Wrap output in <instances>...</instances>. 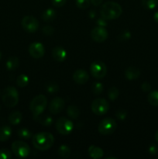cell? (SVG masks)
<instances>
[{"label": "cell", "mask_w": 158, "mask_h": 159, "mask_svg": "<svg viewBox=\"0 0 158 159\" xmlns=\"http://www.w3.org/2000/svg\"><path fill=\"white\" fill-rule=\"evenodd\" d=\"M2 102L7 107H15L19 102V93L16 89L13 86H9L3 91Z\"/></svg>", "instance_id": "obj_4"}, {"label": "cell", "mask_w": 158, "mask_h": 159, "mask_svg": "<svg viewBox=\"0 0 158 159\" xmlns=\"http://www.w3.org/2000/svg\"><path fill=\"white\" fill-rule=\"evenodd\" d=\"M91 89H92L93 93H94L95 95H99L102 93L104 87L101 82H94L92 85Z\"/></svg>", "instance_id": "obj_31"}, {"label": "cell", "mask_w": 158, "mask_h": 159, "mask_svg": "<svg viewBox=\"0 0 158 159\" xmlns=\"http://www.w3.org/2000/svg\"><path fill=\"white\" fill-rule=\"evenodd\" d=\"M91 1V3L94 6H98L100 4H102L103 0H90Z\"/></svg>", "instance_id": "obj_41"}, {"label": "cell", "mask_w": 158, "mask_h": 159, "mask_svg": "<svg viewBox=\"0 0 158 159\" xmlns=\"http://www.w3.org/2000/svg\"><path fill=\"white\" fill-rule=\"evenodd\" d=\"M127 112L125 110H122V109H119V110H118L116 112V116L119 120H125Z\"/></svg>", "instance_id": "obj_34"}, {"label": "cell", "mask_w": 158, "mask_h": 159, "mask_svg": "<svg viewBox=\"0 0 158 159\" xmlns=\"http://www.w3.org/2000/svg\"><path fill=\"white\" fill-rule=\"evenodd\" d=\"M29 77L26 75L22 74L19 75L16 79V84L19 87H23L26 86L29 83Z\"/></svg>", "instance_id": "obj_25"}, {"label": "cell", "mask_w": 158, "mask_h": 159, "mask_svg": "<svg viewBox=\"0 0 158 159\" xmlns=\"http://www.w3.org/2000/svg\"><path fill=\"white\" fill-rule=\"evenodd\" d=\"M147 100L150 105L158 107V90L150 92L147 96Z\"/></svg>", "instance_id": "obj_24"}, {"label": "cell", "mask_w": 158, "mask_h": 159, "mask_svg": "<svg viewBox=\"0 0 158 159\" xmlns=\"http://www.w3.org/2000/svg\"><path fill=\"white\" fill-rule=\"evenodd\" d=\"M91 4L90 0H76V6L81 9H88Z\"/></svg>", "instance_id": "obj_30"}, {"label": "cell", "mask_w": 158, "mask_h": 159, "mask_svg": "<svg viewBox=\"0 0 158 159\" xmlns=\"http://www.w3.org/2000/svg\"><path fill=\"white\" fill-rule=\"evenodd\" d=\"M42 20L44 22L49 23L53 21L56 17V12L53 9H47L42 14Z\"/></svg>", "instance_id": "obj_20"}, {"label": "cell", "mask_w": 158, "mask_h": 159, "mask_svg": "<svg viewBox=\"0 0 158 159\" xmlns=\"http://www.w3.org/2000/svg\"><path fill=\"white\" fill-rule=\"evenodd\" d=\"M57 153L62 158H68L71 155V149L66 144H62L59 147Z\"/></svg>", "instance_id": "obj_23"}, {"label": "cell", "mask_w": 158, "mask_h": 159, "mask_svg": "<svg viewBox=\"0 0 158 159\" xmlns=\"http://www.w3.org/2000/svg\"><path fill=\"white\" fill-rule=\"evenodd\" d=\"M8 120H9V122L11 124H12V125H17L23 120V115H22V113L20 112L15 111L9 114Z\"/></svg>", "instance_id": "obj_19"}, {"label": "cell", "mask_w": 158, "mask_h": 159, "mask_svg": "<svg viewBox=\"0 0 158 159\" xmlns=\"http://www.w3.org/2000/svg\"><path fill=\"white\" fill-rule=\"evenodd\" d=\"M29 53L33 58H41L45 54L44 47L40 42H34L29 45Z\"/></svg>", "instance_id": "obj_12"}, {"label": "cell", "mask_w": 158, "mask_h": 159, "mask_svg": "<svg viewBox=\"0 0 158 159\" xmlns=\"http://www.w3.org/2000/svg\"><path fill=\"white\" fill-rule=\"evenodd\" d=\"M97 25L99 26H103V27H105V26L107 25V23H106V22H105V19H103L102 17V18L98 19Z\"/></svg>", "instance_id": "obj_40"}, {"label": "cell", "mask_w": 158, "mask_h": 159, "mask_svg": "<svg viewBox=\"0 0 158 159\" xmlns=\"http://www.w3.org/2000/svg\"><path fill=\"white\" fill-rule=\"evenodd\" d=\"M117 128V123L112 118H105L99 125V131L102 135H110Z\"/></svg>", "instance_id": "obj_5"}, {"label": "cell", "mask_w": 158, "mask_h": 159, "mask_svg": "<svg viewBox=\"0 0 158 159\" xmlns=\"http://www.w3.org/2000/svg\"><path fill=\"white\" fill-rule=\"evenodd\" d=\"M46 92L49 93H55L58 92L59 90V85L55 82H50L48 84L46 87Z\"/></svg>", "instance_id": "obj_32"}, {"label": "cell", "mask_w": 158, "mask_h": 159, "mask_svg": "<svg viewBox=\"0 0 158 159\" xmlns=\"http://www.w3.org/2000/svg\"><path fill=\"white\" fill-rule=\"evenodd\" d=\"M12 135V129L9 126H3L0 127V141L4 142L7 140L9 139V138Z\"/></svg>", "instance_id": "obj_18"}, {"label": "cell", "mask_w": 158, "mask_h": 159, "mask_svg": "<svg viewBox=\"0 0 158 159\" xmlns=\"http://www.w3.org/2000/svg\"><path fill=\"white\" fill-rule=\"evenodd\" d=\"M119 95V89H118L116 87H112L108 89V97L109 98L110 100H116V99H118Z\"/></svg>", "instance_id": "obj_29"}, {"label": "cell", "mask_w": 158, "mask_h": 159, "mask_svg": "<svg viewBox=\"0 0 158 159\" xmlns=\"http://www.w3.org/2000/svg\"><path fill=\"white\" fill-rule=\"evenodd\" d=\"M67 2V0H52V3L56 7H62Z\"/></svg>", "instance_id": "obj_36"}, {"label": "cell", "mask_w": 158, "mask_h": 159, "mask_svg": "<svg viewBox=\"0 0 158 159\" xmlns=\"http://www.w3.org/2000/svg\"><path fill=\"white\" fill-rule=\"evenodd\" d=\"M37 120L41 124L44 126H50L53 124V118L49 116H39L37 118Z\"/></svg>", "instance_id": "obj_28"}, {"label": "cell", "mask_w": 158, "mask_h": 159, "mask_svg": "<svg viewBox=\"0 0 158 159\" xmlns=\"http://www.w3.org/2000/svg\"><path fill=\"white\" fill-rule=\"evenodd\" d=\"M109 103L105 99L98 98L91 102V111L97 116L105 115L109 110Z\"/></svg>", "instance_id": "obj_6"}, {"label": "cell", "mask_w": 158, "mask_h": 159, "mask_svg": "<svg viewBox=\"0 0 158 159\" xmlns=\"http://www.w3.org/2000/svg\"><path fill=\"white\" fill-rule=\"evenodd\" d=\"M140 75V70L136 67H129L125 71V76L128 80H135L137 79Z\"/></svg>", "instance_id": "obj_16"}, {"label": "cell", "mask_w": 158, "mask_h": 159, "mask_svg": "<svg viewBox=\"0 0 158 159\" xmlns=\"http://www.w3.org/2000/svg\"><path fill=\"white\" fill-rule=\"evenodd\" d=\"M46 106H47V99L44 95H38L32 99L29 105V109L34 119H37L43 113Z\"/></svg>", "instance_id": "obj_3"}, {"label": "cell", "mask_w": 158, "mask_h": 159, "mask_svg": "<svg viewBox=\"0 0 158 159\" xmlns=\"http://www.w3.org/2000/svg\"><path fill=\"white\" fill-rule=\"evenodd\" d=\"M88 155L91 158L94 159H100L103 157L104 152L101 148L97 146L91 145L88 148Z\"/></svg>", "instance_id": "obj_17"}, {"label": "cell", "mask_w": 158, "mask_h": 159, "mask_svg": "<svg viewBox=\"0 0 158 159\" xmlns=\"http://www.w3.org/2000/svg\"><path fill=\"white\" fill-rule=\"evenodd\" d=\"M12 151L14 155L20 158H26L30 153V148L26 143L15 141L12 144Z\"/></svg>", "instance_id": "obj_7"}, {"label": "cell", "mask_w": 158, "mask_h": 159, "mask_svg": "<svg viewBox=\"0 0 158 159\" xmlns=\"http://www.w3.org/2000/svg\"><path fill=\"white\" fill-rule=\"evenodd\" d=\"M73 80L78 85H83L86 83L89 79V75L86 71L82 69H78L75 71L73 74Z\"/></svg>", "instance_id": "obj_14"}, {"label": "cell", "mask_w": 158, "mask_h": 159, "mask_svg": "<svg viewBox=\"0 0 158 159\" xmlns=\"http://www.w3.org/2000/svg\"><path fill=\"white\" fill-rule=\"evenodd\" d=\"M12 158V153L9 149H0V159H10Z\"/></svg>", "instance_id": "obj_33"}, {"label": "cell", "mask_w": 158, "mask_h": 159, "mask_svg": "<svg viewBox=\"0 0 158 159\" xmlns=\"http://www.w3.org/2000/svg\"><path fill=\"white\" fill-rule=\"evenodd\" d=\"M21 25L23 29L29 33H34L38 30L39 22L33 16H26L21 21Z\"/></svg>", "instance_id": "obj_10"}, {"label": "cell", "mask_w": 158, "mask_h": 159, "mask_svg": "<svg viewBox=\"0 0 158 159\" xmlns=\"http://www.w3.org/2000/svg\"><path fill=\"white\" fill-rule=\"evenodd\" d=\"M141 89H142V90L143 92H149L151 89V85L148 82H143L142 86H141Z\"/></svg>", "instance_id": "obj_39"}, {"label": "cell", "mask_w": 158, "mask_h": 159, "mask_svg": "<svg viewBox=\"0 0 158 159\" xmlns=\"http://www.w3.org/2000/svg\"><path fill=\"white\" fill-rule=\"evenodd\" d=\"M19 64H20V61H19L18 57H11L6 61V66L9 71H14V70L18 68Z\"/></svg>", "instance_id": "obj_21"}, {"label": "cell", "mask_w": 158, "mask_h": 159, "mask_svg": "<svg viewBox=\"0 0 158 159\" xmlns=\"http://www.w3.org/2000/svg\"><path fill=\"white\" fill-rule=\"evenodd\" d=\"M91 75L97 79H103L107 73V68L105 63L101 61H94L90 66Z\"/></svg>", "instance_id": "obj_8"}, {"label": "cell", "mask_w": 158, "mask_h": 159, "mask_svg": "<svg viewBox=\"0 0 158 159\" xmlns=\"http://www.w3.org/2000/svg\"><path fill=\"white\" fill-rule=\"evenodd\" d=\"M108 31L103 26H96L91 32V39L98 43H102L105 41L108 38Z\"/></svg>", "instance_id": "obj_11"}, {"label": "cell", "mask_w": 158, "mask_h": 159, "mask_svg": "<svg viewBox=\"0 0 158 159\" xmlns=\"http://www.w3.org/2000/svg\"><path fill=\"white\" fill-rule=\"evenodd\" d=\"M52 56L55 61L62 62L67 58V51L62 47L57 46L52 50Z\"/></svg>", "instance_id": "obj_15"}, {"label": "cell", "mask_w": 158, "mask_h": 159, "mask_svg": "<svg viewBox=\"0 0 158 159\" xmlns=\"http://www.w3.org/2000/svg\"><path fill=\"white\" fill-rule=\"evenodd\" d=\"M67 114L72 119H77L80 115V110H79L78 107L76 106L71 105L67 109Z\"/></svg>", "instance_id": "obj_22"}, {"label": "cell", "mask_w": 158, "mask_h": 159, "mask_svg": "<svg viewBox=\"0 0 158 159\" xmlns=\"http://www.w3.org/2000/svg\"><path fill=\"white\" fill-rule=\"evenodd\" d=\"M43 34L46 36H51L54 33V28L51 26H45L42 29Z\"/></svg>", "instance_id": "obj_35"}, {"label": "cell", "mask_w": 158, "mask_h": 159, "mask_svg": "<svg viewBox=\"0 0 158 159\" xmlns=\"http://www.w3.org/2000/svg\"><path fill=\"white\" fill-rule=\"evenodd\" d=\"M122 13V9L119 4L115 2H106L100 9L101 16L105 20H112L119 18Z\"/></svg>", "instance_id": "obj_1"}, {"label": "cell", "mask_w": 158, "mask_h": 159, "mask_svg": "<svg viewBox=\"0 0 158 159\" xmlns=\"http://www.w3.org/2000/svg\"><path fill=\"white\" fill-rule=\"evenodd\" d=\"M142 6L147 9H153L158 5V0H142Z\"/></svg>", "instance_id": "obj_27"}, {"label": "cell", "mask_w": 158, "mask_h": 159, "mask_svg": "<svg viewBox=\"0 0 158 159\" xmlns=\"http://www.w3.org/2000/svg\"><path fill=\"white\" fill-rule=\"evenodd\" d=\"M149 152H150V155H156L158 154V148L156 145L153 144V145L150 146L149 148Z\"/></svg>", "instance_id": "obj_38"}, {"label": "cell", "mask_w": 158, "mask_h": 159, "mask_svg": "<svg viewBox=\"0 0 158 159\" xmlns=\"http://www.w3.org/2000/svg\"><path fill=\"white\" fill-rule=\"evenodd\" d=\"M56 129L62 135H68L74 129V124L66 117H60L56 122Z\"/></svg>", "instance_id": "obj_9"}, {"label": "cell", "mask_w": 158, "mask_h": 159, "mask_svg": "<svg viewBox=\"0 0 158 159\" xmlns=\"http://www.w3.org/2000/svg\"><path fill=\"white\" fill-rule=\"evenodd\" d=\"M1 58H2V54L1 52H0V60H1Z\"/></svg>", "instance_id": "obj_45"}, {"label": "cell", "mask_w": 158, "mask_h": 159, "mask_svg": "<svg viewBox=\"0 0 158 159\" xmlns=\"http://www.w3.org/2000/svg\"><path fill=\"white\" fill-rule=\"evenodd\" d=\"M65 102L62 98L56 97L49 104V111L52 114H58L64 110Z\"/></svg>", "instance_id": "obj_13"}, {"label": "cell", "mask_w": 158, "mask_h": 159, "mask_svg": "<svg viewBox=\"0 0 158 159\" xmlns=\"http://www.w3.org/2000/svg\"><path fill=\"white\" fill-rule=\"evenodd\" d=\"M89 14L91 15V16H90V17H91V18H94V12H93V11H92V12H90Z\"/></svg>", "instance_id": "obj_44"}, {"label": "cell", "mask_w": 158, "mask_h": 159, "mask_svg": "<svg viewBox=\"0 0 158 159\" xmlns=\"http://www.w3.org/2000/svg\"><path fill=\"white\" fill-rule=\"evenodd\" d=\"M33 144L40 151H46L54 144V138L50 133L40 132L33 136Z\"/></svg>", "instance_id": "obj_2"}, {"label": "cell", "mask_w": 158, "mask_h": 159, "mask_svg": "<svg viewBox=\"0 0 158 159\" xmlns=\"http://www.w3.org/2000/svg\"><path fill=\"white\" fill-rule=\"evenodd\" d=\"M130 37H131V34H130V33L129 31H124L122 34L119 35V37H122V38H119V40H121V41L122 40L125 41V40L129 39Z\"/></svg>", "instance_id": "obj_37"}, {"label": "cell", "mask_w": 158, "mask_h": 159, "mask_svg": "<svg viewBox=\"0 0 158 159\" xmlns=\"http://www.w3.org/2000/svg\"><path fill=\"white\" fill-rule=\"evenodd\" d=\"M153 19H154L155 22L158 23V12H156L153 15Z\"/></svg>", "instance_id": "obj_42"}, {"label": "cell", "mask_w": 158, "mask_h": 159, "mask_svg": "<svg viewBox=\"0 0 158 159\" xmlns=\"http://www.w3.org/2000/svg\"><path fill=\"white\" fill-rule=\"evenodd\" d=\"M0 110H1V106H0Z\"/></svg>", "instance_id": "obj_46"}, {"label": "cell", "mask_w": 158, "mask_h": 159, "mask_svg": "<svg viewBox=\"0 0 158 159\" xmlns=\"http://www.w3.org/2000/svg\"><path fill=\"white\" fill-rule=\"evenodd\" d=\"M155 139H156V141L158 142V130L156 132V134H155Z\"/></svg>", "instance_id": "obj_43"}, {"label": "cell", "mask_w": 158, "mask_h": 159, "mask_svg": "<svg viewBox=\"0 0 158 159\" xmlns=\"http://www.w3.org/2000/svg\"><path fill=\"white\" fill-rule=\"evenodd\" d=\"M17 134H18L19 138L23 140H28L32 138V133L30 130L26 128H20L17 131Z\"/></svg>", "instance_id": "obj_26"}]
</instances>
